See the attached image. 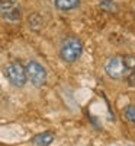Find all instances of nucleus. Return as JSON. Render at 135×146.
Returning a JSON list of instances; mask_svg holds the SVG:
<instances>
[{"mask_svg":"<svg viewBox=\"0 0 135 146\" xmlns=\"http://www.w3.org/2000/svg\"><path fill=\"white\" fill-rule=\"evenodd\" d=\"M105 73L109 79L113 80L132 78L135 75V56L125 54L107 58L105 63Z\"/></svg>","mask_w":135,"mask_h":146,"instance_id":"f257e3e1","label":"nucleus"},{"mask_svg":"<svg viewBox=\"0 0 135 146\" xmlns=\"http://www.w3.org/2000/svg\"><path fill=\"white\" fill-rule=\"evenodd\" d=\"M84 50L83 41L77 36H67V38L61 42L60 47V58L63 60L64 63H76L77 60L81 57Z\"/></svg>","mask_w":135,"mask_h":146,"instance_id":"f03ea898","label":"nucleus"},{"mask_svg":"<svg viewBox=\"0 0 135 146\" xmlns=\"http://www.w3.org/2000/svg\"><path fill=\"white\" fill-rule=\"evenodd\" d=\"M5 76L15 88H23L28 82L26 69L20 62H12L5 67Z\"/></svg>","mask_w":135,"mask_h":146,"instance_id":"7ed1b4c3","label":"nucleus"},{"mask_svg":"<svg viewBox=\"0 0 135 146\" xmlns=\"http://www.w3.org/2000/svg\"><path fill=\"white\" fill-rule=\"evenodd\" d=\"M26 69V78L28 82H31L35 88H42L47 83L48 79V73L47 69L36 60H31V62L25 66Z\"/></svg>","mask_w":135,"mask_h":146,"instance_id":"20e7f679","label":"nucleus"},{"mask_svg":"<svg viewBox=\"0 0 135 146\" xmlns=\"http://www.w3.org/2000/svg\"><path fill=\"white\" fill-rule=\"evenodd\" d=\"M52 3L60 12H73L80 7L81 0H52Z\"/></svg>","mask_w":135,"mask_h":146,"instance_id":"39448f33","label":"nucleus"},{"mask_svg":"<svg viewBox=\"0 0 135 146\" xmlns=\"http://www.w3.org/2000/svg\"><path fill=\"white\" fill-rule=\"evenodd\" d=\"M55 136L52 131H42V133H38L36 136H33L31 139V143L33 146H50L52 142H54Z\"/></svg>","mask_w":135,"mask_h":146,"instance_id":"423d86ee","label":"nucleus"},{"mask_svg":"<svg viewBox=\"0 0 135 146\" xmlns=\"http://www.w3.org/2000/svg\"><path fill=\"white\" fill-rule=\"evenodd\" d=\"M0 15H2V18L6 19L7 22L18 23V22H20V19H22V9H20L19 5H16L15 7H12V9L3 12V13H0Z\"/></svg>","mask_w":135,"mask_h":146,"instance_id":"0eeeda50","label":"nucleus"},{"mask_svg":"<svg viewBox=\"0 0 135 146\" xmlns=\"http://www.w3.org/2000/svg\"><path fill=\"white\" fill-rule=\"evenodd\" d=\"M28 25L33 32H39L44 27V18L39 13H31L28 16Z\"/></svg>","mask_w":135,"mask_h":146,"instance_id":"6e6552de","label":"nucleus"},{"mask_svg":"<svg viewBox=\"0 0 135 146\" xmlns=\"http://www.w3.org/2000/svg\"><path fill=\"white\" fill-rule=\"evenodd\" d=\"M99 7L103 12H106V13H116V12L119 10V5L115 2V0H100Z\"/></svg>","mask_w":135,"mask_h":146,"instance_id":"1a4fd4ad","label":"nucleus"},{"mask_svg":"<svg viewBox=\"0 0 135 146\" xmlns=\"http://www.w3.org/2000/svg\"><path fill=\"white\" fill-rule=\"evenodd\" d=\"M124 115L131 124L135 126V105H126L124 108Z\"/></svg>","mask_w":135,"mask_h":146,"instance_id":"9d476101","label":"nucleus"},{"mask_svg":"<svg viewBox=\"0 0 135 146\" xmlns=\"http://www.w3.org/2000/svg\"><path fill=\"white\" fill-rule=\"evenodd\" d=\"M18 5V0H0V13L15 7Z\"/></svg>","mask_w":135,"mask_h":146,"instance_id":"9b49d317","label":"nucleus"},{"mask_svg":"<svg viewBox=\"0 0 135 146\" xmlns=\"http://www.w3.org/2000/svg\"><path fill=\"white\" fill-rule=\"evenodd\" d=\"M129 146H134V145H129Z\"/></svg>","mask_w":135,"mask_h":146,"instance_id":"f8f14e48","label":"nucleus"}]
</instances>
